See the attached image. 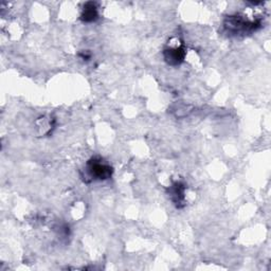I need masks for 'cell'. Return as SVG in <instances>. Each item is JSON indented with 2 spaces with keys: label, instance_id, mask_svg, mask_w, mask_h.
<instances>
[{
  "label": "cell",
  "instance_id": "1",
  "mask_svg": "<svg viewBox=\"0 0 271 271\" xmlns=\"http://www.w3.org/2000/svg\"><path fill=\"white\" fill-rule=\"evenodd\" d=\"M86 172L93 180H106L112 175V167L102 159L93 158L86 165Z\"/></svg>",
  "mask_w": 271,
  "mask_h": 271
},
{
  "label": "cell",
  "instance_id": "2",
  "mask_svg": "<svg viewBox=\"0 0 271 271\" xmlns=\"http://www.w3.org/2000/svg\"><path fill=\"white\" fill-rule=\"evenodd\" d=\"M163 55L165 62L169 64V65L176 66L184 62L186 56V51L183 45L180 44L171 45L164 49Z\"/></svg>",
  "mask_w": 271,
  "mask_h": 271
},
{
  "label": "cell",
  "instance_id": "3",
  "mask_svg": "<svg viewBox=\"0 0 271 271\" xmlns=\"http://www.w3.org/2000/svg\"><path fill=\"white\" fill-rule=\"evenodd\" d=\"M99 13H98V8L95 3H87L84 6V10L82 13L81 19L84 22H93L98 19Z\"/></svg>",
  "mask_w": 271,
  "mask_h": 271
},
{
  "label": "cell",
  "instance_id": "4",
  "mask_svg": "<svg viewBox=\"0 0 271 271\" xmlns=\"http://www.w3.org/2000/svg\"><path fill=\"white\" fill-rule=\"evenodd\" d=\"M184 193H185V188L180 184H176L173 186L172 191H171V197L173 200L178 204L184 200Z\"/></svg>",
  "mask_w": 271,
  "mask_h": 271
}]
</instances>
